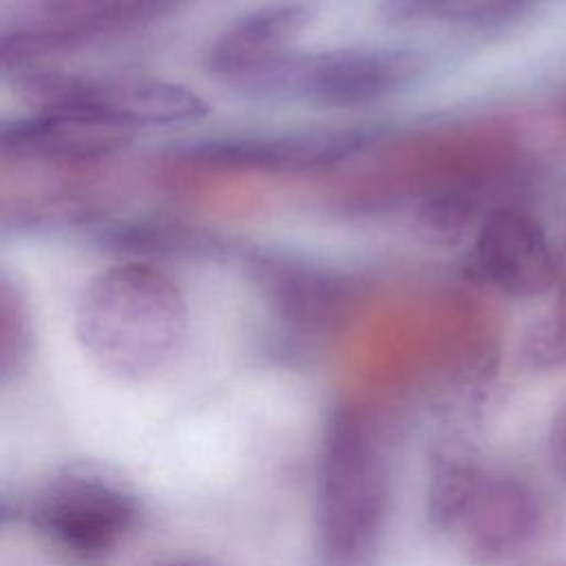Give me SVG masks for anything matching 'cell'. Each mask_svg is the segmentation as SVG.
Instances as JSON below:
<instances>
[{"label":"cell","mask_w":566,"mask_h":566,"mask_svg":"<svg viewBox=\"0 0 566 566\" xmlns=\"http://www.w3.org/2000/svg\"><path fill=\"white\" fill-rule=\"evenodd\" d=\"M102 243L135 256H219L228 248L221 239L170 221H122L108 226Z\"/></svg>","instance_id":"obj_13"},{"label":"cell","mask_w":566,"mask_h":566,"mask_svg":"<svg viewBox=\"0 0 566 566\" xmlns=\"http://www.w3.org/2000/svg\"><path fill=\"white\" fill-rule=\"evenodd\" d=\"M33 352L31 307L9 272L0 268V385L13 380Z\"/></svg>","instance_id":"obj_14"},{"label":"cell","mask_w":566,"mask_h":566,"mask_svg":"<svg viewBox=\"0 0 566 566\" xmlns=\"http://www.w3.org/2000/svg\"><path fill=\"white\" fill-rule=\"evenodd\" d=\"M312 9L305 2H274L259 7L226 31L206 53V69L237 93L263 69L292 51L294 40L307 29Z\"/></svg>","instance_id":"obj_11"},{"label":"cell","mask_w":566,"mask_h":566,"mask_svg":"<svg viewBox=\"0 0 566 566\" xmlns=\"http://www.w3.org/2000/svg\"><path fill=\"white\" fill-rule=\"evenodd\" d=\"M460 0H382L380 13L389 24H405L427 18L447 20Z\"/></svg>","instance_id":"obj_17"},{"label":"cell","mask_w":566,"mask_h":566,"mask_svg":"<svg viewBox=\"0 0 566 566\" xmlns=\"http://www.w3.org/2000/svg\"><path fill=\"white\" fill-rule=\"evenodd\" d=\"M192 0H31V18L60 55L164 20Z\"/></svg>","instance_id":"obj_12"},{"label":"cell","mask_w":566,"mask_h":566,"mask_svg":"<svg viewBox=\"0 0 566 566\" xmlns=\"http://www.w3.org/2000/svg\"><path fill=\"white\" fill-rule=\"evenodd\" d=\"M522 360L531 369L566 367V281L553 312L526 332L522 340Z\"/></svg>","instance_id":"obj_16"},{"label":"cell","mask_w":566,"mask_h":566,"mask_svg":"<svg viewBox=\"0 0 566 566\" xmlns=\"http://www.w3.org/2000/svg\"><path fill=\"white\" fill-rule=\"evenodd\" d=\"M27 520L60 557L95 566L137 531L142 504L128 486L99 471L69 469L38 489Z\"/></svg>","instance_id":"obj_3"},{"label":"cell","mask_w":566,"mask_h":566,"mask_svg":"<svg viewBox=\"0 0 566 566\" xmlns=\"http://www.w3.org/2000/svg\"><path fill=\"white\" fill-rule=\"evenodd\" d=\"M548 458L555 473H559V478L566 480V402L555 413L548 429Z\"/></svg>","instance_id":"obj_18"},{"label":"cell","mask_w":566,"mask_h":566,"mask_svg":"<svg viewBox=\"0 0 566 566\" xmlns=\"http://www.w3.org/2000/svg\"><path fill=\"white\" fill-rule=\"evenodd\" d=\"M367 146L360 128H312L270 135H226L177 148L161 164L164 177L195 175H285L338 166Z\"/></svg>","instance_id":"obj_4"},{"label":"cell","mask_w":566,"mask_h":566,"mask_svg":"<svg viewBox=\"0 0 566 566\" xmlns=\"http://www.w3.org/2000/svg\"><path fill=\"white\" fill-rule=\"evenodd\" d=\"M473 268L513 298H535L557 283V259L542 221L522 206L491 208L478 228Z\"/></svg>","instance_id":"obj_9"},{"label":"cell","mask_w":566,"mask_h":566,"mask_svg":"<svg viewBox=\"0 0 566 566\" xmlns=\"http://www.w3.org/2000/svg\"><path fill=\"white\" fill-rule=\"evenodd\" d=\"M391 509V455L360 405L325 418L316 462V546L323 566H371Z\"/></svg>","instance_id":"obj_2"},{"label":"cell","mask_w":566,"mask_h":566,"mask_svg":"<svg viewBox=\"0 0 566 566\" xmlns=\"http://www.w3.org/2000/svg\"><path fill=\"white\" fill-rule=\"evenodd\" d=\"M429 57L411 46H340L318 53L296 51L290 95L318 108H360L411 86Z\"/></svg>","instance_id":"obj_6"},{"label":"cell","mask_w":566,"mask_h":566,"mask_svg":"<svg viewBox=\"0 0 566 566\" xmlns=\"http://www.w3.org/2000/svg\"><path fill=\"white\" fill-rule=\"evenodd\" d=\"M133 130L57 108H38L31 115L0 117V157L20 164L53 168L95 166L124 150Z\"/></svg>","instance_id":"obj_10"},{"label":"cell","mask_w":566,"mask_h":566,"mask_svg":"<svg viewBox=\"0 0 566 566\" xmlns=\"http://www.w3.org/2000/svg\"><path fill=\"white\" fill-rule=\"evenodd\" d=\"M75 336L88 358L122 380H146L166 369L188 336L181 287L146 261L97 272L75 303Z\"/></svg>","instance_id":"obj_1"},{"label":"cell","mask_w":566,"mask_h":566,"mask_svg":"<svg viewBox=\"0 0 566 566\" xmlns=\"http://www.w3.org/2000/svg\"><path fill=\"white\" fill-rule=\"evenodd\" d=\"M241 259L272 316L294 336H318L338 327L356 301L358 287L347 272L274 252H250Z\"/></svg>","instance_id":"obj_7"},{"label":"cell","mask_w":566,"mask_h":566,"mask_svg":"<svg viewBox=\"0 0 566 566\" xmlns=\"http://www.w3.org/2000/svg\"><path fill=\"white\" fill-rule=\"evenodd\" d=\"M24 91L38 108L95 117L133 133L142 126L192 124L208 115L199 93L153 77H82L42 71L27 75Z\"/></svg>","instance_id":"obj_5"},{"label":"cell","mask_w":566,"mask_h":566,"mask_svg":"<svg viewBox=\"0 0 566 566\" xmlns=\"http://www.w3.org/2000/svg\"><path fill=\"white\" fill-rule=\"evenodd\" d=\"M480 214H486L482 188L458 181L431 192L418 210V221L429 234L447 239L464 232Z\"/></svg>","instance_id":"obj_15"},{"label":"cell","mask_w":566,"mask_h":566,"mask_svg":"<svg viewBox=\"0 0 566 566\" xmlns=\"http://www.w3.org/2000/svg\"><path fill=\"white\" fill-rule=\"evenodd\" d=\"M544 526V502L526 480L484 469L449 533L475 562L502 564L533 548Z\"/></svg>","instance_id":"obj_8"},{"label":"cell","mask_w":566,"mask_h":566,"mask_svg":"<svg viewBox=\"0 0 566 566\" xmlns=\"http://www.w3.org/2000/svg\"><path fill=\"white\" fill-rule=\"evenodd\" d=\"M150 566H201V564L186 562V559H170V562H157V564H150Z\"/></svg>","instance_id":"obj_19"}]
</instances>
